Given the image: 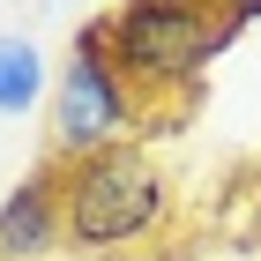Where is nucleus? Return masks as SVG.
I'll use <instances>...</instances> for the list:
<instances>
[{"mask_svg": "<svg viewBox=\"0 0 261 261\" xmlns=\"http://www.w3.org/2000/svg\"><path fill=\"white\" fill-rule=\"evenodd\" d=\"M53 149L67 157H90V149H112V142H135L142 97L127 90V75L112 67V53H67V67H53Z\"/></svg>", "mask_w": 261, "mask_h": 261, "instance_id": "3", "label": "nucleus"}, {"mask_svg": "<svg viewBox=\"0 0 261 261\" xmlns=\"http://www.w3.org/2000/svg\"><path fill=\"white\" fill-rule=\"evenodd\" d=\"M60 8H97V0H60Z\"/></svg>", "mask_w": 261, "mask_h": 261, "instance_id": "7", "label": "nucleus"}, {"mask_svg": "<svg viewBox=\"0 0 261 261\" xmlns=\"http://www.w3.org/2000/svg\"><path fill=\"white\" fill-rule=\"evenodd\" d=\"M112 67L127 75L142 105L149 97H172V105H194L201 90V67L217 60V0H120L112 15Z\"/></svg>", "mask_w": 261, "mask_h": 261, "instance_id": "2", "label": "nucleus"}, {"mask_svg": "<svg viewBox=\"0 0 261 261\" xmlns=\"http://www.w3.org/2000/svg\"><path fill=\"white\" fill-rule=\"evenodd\" d=\"M53 97V67L30 30H0V120H30Z\"/></svg>", "mask_w": 261, "mask_h": 261, "instance_id": "5", "label": "nucleus"}, {"mask_svg": "<svg viewBox=\"0 0 261 261\" xmlns=\"http://www.w3.org/2000/svg\"><path fill=\"white\" fill-rule=\"evenodd\" d=\"M60 246H67L60 164H38L22 187L0 194V261H53Z\"/></svg>", "mask_w": 261, "mask_h": 261, "instance_id": "4", "label": "nucleus"}, {"mask_svg": "<svg viewBox=\"0 0 261 261\" xmlns=\"http://www.w3.org/2000/svg\"><path fill=\"white\" fill-rule=\"evenodd\" d=\"M60 209H67V246L82 254H127V246L164 239L172 224V179L142 142H112L90 157L60 164Z\"/></svg>", "mask_w": 261, "mask_h": 261, "instance_id": "1", "label": "nucleus"}, {"mask_svg": "<svg viewBox=\"0 0 261 261\" xmlns=\"http://www.w3.org/2000/svg\"><path fill=\"white\" fill-rule=\"evenodd\" d=\"M254 22H261V0H217V45H231Z\"/></svg>", "mask_w": 261, "mask_h": 261, "instance_id": "6", "label": "nucleus"}]
</instances>
